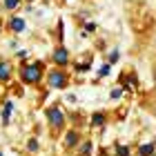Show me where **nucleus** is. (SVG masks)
<instances>
[{
	"mask_svg": "<svg viewBox=\"0 0 156 156\" xmlns=\"http://www.w3.org/2000/svg\"><path fill=\"white\" fill-rule=\"evenodd\" d=\"M18 76L20 80H23L25 85H29V87H36V85H40L42 80H45V65L38 60L34 62H23L18 69Z\"/></svg>",
	"mask_w": 156,
	"mask_h": 156,
	"instance_id": "1",
	"label": "nucleus"
},
{
	"mask_svg": "<svg viewBox=\"0 0 156 156\" xmlns=\"http://www.w3.org/2000/svg\"><path fill=\"white\" fill-rule=\"evenodd\" d=\"M45 118H47V125L51 129V136H58V134L65 132V125H67V112L60 107V105H49L45 109Z\"/></svg>",
	"mask_w": 156,
	"mask_h": 156,
	"instance_id": "2",
	"label": "nucleus"
},
{
	"mask_svg": "<svg viewBox=\"0 0 156 156\" xmlns=\"http://www.w3.org/2000/svg\"><path fill=\"white\" fill-rule=\"evenodd\" d=\"M45 80H47V85L51 89H67L69 85H72V76H69L67 69H62V67H51L47 72Z\"/></svg>",
	"mask_w": 156,
	"mask_h": 156,
	"instance_id": "3",
	"label": "nucleus"
},
{
	"mask_svg": "<svg viewBox=\"0 0 156 156\" xmlns=\"http://www.w3.org/2000/svg\"><path fill=\"white\" fill-rule=\"evenodd\" d=\"M49 60H51L54 67L67 69L69 65H72V54H69V49H67L65 45H56L54 51H51V56H49Z\"/></svg>",
	"mask_w": 156,
	"mask_h": 156,
	"instance_id": "4",
	"label": "nucleus"
},
{
	"mask_svg": "<svg viewBox=\"0 0 156 156\" xmlns=\"http://www.w3.org/2000/svg\"><path fill=\"white\" fill-rule=\"evenodd\" d=\"M83 140V134L80 129H76V127H69V129H65V134H62V147L65 150H76V145Z\"/></svg>",
	"mask_w": 156,
	"mask_h": 156,
	"instance_id": "5",
	"label": "nucleus"
},
{
	"mask_svg": "<svg viewBox=\"0 0 156 156\" xmlns=\"http://www.w3.org/2000/svg\"><path fill=\"white\" fill-rule=\"evenodd\" d=\"M5 29L9 31V34H23L27 29V23H25V18H20V16H9V20L5 23Z\"/></svg>",
	"mask_w": 156,
	"mask_h": 156,
	"instance_id": "6",
	"label": "nucleus"
},
{
	"mask_svg": "<svg viewBox=\"0 0 156 156\" xmlns=\"http://www.w3.org/2000/svg\"><path fill=\"white\" fill-rule=\"evenodd\" d=\"M11 78H13V65H11V60L0 58V83H9Z\"/></svg>",
	"mask_w": 156,
	"mask_h": 156,
	"instance_id": "7",
	"label": "nucleus"
},
{
	"mask_svg": "<svg viewBox=\"0 0 156 156\" xmlns=\"http://www.w3.org/2000/svg\"><path fill=\"white\" fill-rule=\"evenodd\" d=\"M107 125V112H94L89 116V127L91 129H98V127H105Z\"/></svg>",
	"mask_w": 156,
	"mask_h": 156,
	"instance_id": "8",
	"label": "nucleus"
},
{
	"mask_svg": "<svg viewBox=\"0 0 156 156\" xmlns=\"http://www.w3.org/2000/svg\"><path fill=\"white\" fill-rule=\"evenodd\" d=\"M76 156H91V152H94V145H91V138H83L80 143L76 145Z\"/></svg>",
	"mask_w": 156,
	"mask_h": 156,
	"instance_id": "9",
	"label": "nucleus"
},
{
	"mask_svg": "<svg viewBox=\"0 0 156 156\" xmlns=\"http://www.w3.org/2000/svg\"><path fill=\"white\" fill-rule=\"evenodd\" d=\"M136 156H156V143L150 140V143H143L136 150Z\"/></svg>",
	"mask_w": 156,
	"mask_h": 156,
	"instance_id": "10",
	"label": "nucleus"
},
{
	"mask_svg": "<svg viewBox=\"0 0 156 156\" xmlns=\"http://www.w3.org/2000/svg\"><path fill=\"white\" fill-rule=\"evenodd\" d=\"M20 5H23V0H2V9L7 13H13L20 9Z\"/></svg>",
	"mask_w": 156,
	"mask_h": 156,
	"instance_id": "11",
	"label": "nucleus"
},
{
	"mask_svg": "<svg viewBox=\"0 0 156 156\" xmlns=\"http://www.w3.org/2000/svg\"><path fill=\"white\" fill-rule=\"evenodd\" d=\"M27 150H29L31 154H36V152L40 150V145H38V138H36V136H31L29 140H27Z\"/></svg>",
	"mask_w": 156,
	"mask_h": 156,
	"instance_id": "12",
	"label": "nucleus"
},
{
	"mask_svg": "<svg viewBox=\"0 0 156 156\" xmlns=\"http://www.w3.org/2000/svg\"><path fill=\"white\" fill-rule=\"evenodd\" d=\"M114 156H132V150H129L127 145H116Z\"/></svg>",
	"mask_w": 156,
	"mask_h": 156,
	"instance_id": "13",
	"label": "nucleus"
},
{
	"mask_svg": "<svg viewBox=\"0 0 156 156\" xmlns=\"http://www.w3.org/2000/svg\"><path fill=\"white\" fill-rule=\"evenodd\" d=\"M118 60H120V51H118V49H112V51H109V56H107V60H105V62H109V65H116Z\"/></svg>",
	"mask_w": 156,
	"mask_h": 156,
	"instance_id": "14",
	"label": "nucleus"
},
{
	"mask_svg": "<svg viewBox=\"0 0 156 156\" xmlns=\"http://www.w3.org/2000/svg\"><path fill=\"white\" fill-rule=\"evenodd\" d=\"M11 112H13V105H11V103H7V105H5V109H2V123H9Z\"/></svg>",
	"mask_w": 156,
	"mask_h": 156,
	"instance_id": "15",
	"label": "nucleus"
},
{
	"mask_svg": "<svg viewBox=\"0 0 156 156\" xmlns=\"http://www.w3.org/2000/svg\"><path fill=\"white\" fill-rule=\"evenodd\" d=\"M120 96H123V87H114V89L109 91V98H112V101H116V98H120Z\"/></svg>",
	"mask_w": 156,
	"mask_h": 156,
	"instance_id": "16",
	"label": "nucleus"
},
{
	"mask_svg": "<svg viewBox=\"0 0 156 156\" xmlns=\"http://www.w3.org/2000/svg\"><path fill=\"white\" fill-rule=\"evenodd\" d=\"M109 69H112V65H109V62H105V65H103L101 69H98V76H103V78H105V76L109 74Z\"/></svg>",
	"mask_w": 156,
	"mask_h": 156,
	"instance_id": "17",
	"label": "nucleus"
},
{
	"mask_svg": "<svg viewBox=\"0 0 156 156\" xmlns=\"http://www.w3.org/2000/svg\"><path fill=\"white\" fill-rule=\"evenodd\" d=\"M85 31H96V23H85Z\"/></svg>",
	"mask_w": 156,
	"mask_h": 156,
	"instance_id": "18",
	"label": "nucleus"
},
{
	"mask_svg": "<svg viewBox=\"0 0 156 156\" xmlns=\"http://www.w3.org/2000/svg\"><path fill=\"white\" fill-rule=\"evenodd\" d=\"M0 31H2V23H0Z\"/></svg>",
	"mask_w": 156,
	"mask_h": 156,
	"instance_id": "19",
	"label": "nucleus"
},
{
	"mask_svg": "<svg viewBox=\"0 0 156 156\" xmlns=\"http://www.w3.org/2000/svg\"><path fill=\"white\" fill-rule=\"evenodd\" d=\"M27 2H34V0H27Z\"/></svg>",
	"mask_w": 156,
	"mask_h": 156,
	"instance_id": "20",
	"label": "nucleus"
},
{
	"mask_svg": "<svg viewBox=\"0 0 156 156\" xmlns=\"http://www.w3.org/2000/svg\"><path fill=\"white\" fill-rule=\"evenodd\" d=\"M154 114H156V112H154Z\"/></svg>",
	"mask_w": 156,
	"mask_h": 156,
	"instance_id": "21",
	"label": "nucleus"
}]
</instances>
